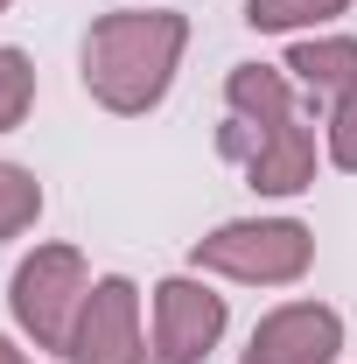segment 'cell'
I'll return each mask as SVG.
<instances>
[{"label": "cell", "instance_id": "obj_5", "mask_svg": "<svg viewBox=\"0 0 357 364\" xmlns=\"http://www.w3.org/2000/svg\"><path fill=\"white\" fill-rule=\"evenodd\" d=\"M280 70L329 105V168L357 176V36H302Z\"/></svg>", "mask_w": 357, "mask_h": 364}, {"label": "cell", "instance_id": "obj_7", "mask_svg": "<svg viewBox=\"0 0 357 364\" xmlns=\"http://www.w3.org/2000/svg\"><path fill=\"white\" fill-rule=\"evenodd\" d=\"M63 364H147V336H140V287L127 273L91 280L78 329L63 343Z\"/></svg>", "mask_w": 357, "mask_h": 364}, {"label": "cell", "instance_id": "obj_1", "mask_svg": "<svg viewBox=\"0 0 357 364\" xmlns=\"http://www.w3.org/2000/svg\"><path fill=\"white\" fill-rule=\"evenodd\" d=\"M224 105H231V119L218 127L224 161H238L260 196H302L315 182L322 147H315V127L294 112L287 70H273V63H238V70L224 77Z\"/></svg>", "mask_w": 357, "mask_h": 364}, {"label": "cell", "instance_id": "obj_13", "mask_svg": "<svg viewBox=\"0 0 357 364\" xmlns=\"http://www.w3.org/2000/svg\"><path fill=\"white\" fill-rule=\"evenodd\" d=\"M7 7H14V0H0V14H7Z\"/></svg>", "mask_w": 357, "mask_h": 364}, {"label": "cell", "instance_id": "obj_3", "mask_svg": "<svg viewBox=\"0 0 357 364\" xmlns=\"http://www.w3.org/2000/svg\"><path fill=\"white\" fill-rule=\"evenodd\" d=\"M189 267L245 287H294L315 267V231L302 218H231L189 245Z\"/></svg>", "mask_w": 357, "mask_h": 364}, {"label": "cell", "instance_id": "obj_9", "mask_svg": "<svg viewBox=\"0 0 357 364\" xmlns=\"http://www.w3.org/2000/svg\"><path fill=\"white\" fill-rule=\"evenodd\" d=\"M336 14H351V0H245V28H260V36H302Z\"/></svg>", "mask_w": 357, "mask_h": 364}, {"label": "cell", "instance_id": "obj_10", "mask_svg": "<svg viewBox=\"0 0 357 364\" xmlns=\"http://www.w3.org/2000/svg\"><path fill=\"white\" fill-rule=\"evenodd\" d=\"M36 218H43V182L28 168H14V161H0V245L21 238Z\"/></svg>", "mask_w": 357, "mask_h": 364}, {"label": "cell", "instance_id": "obj_11", "mask_svg": "<svg viewBox=\"0 0 357 364\" xmlns=\"http://www.w3.org/2000/svg\"><path fill=\"white\" fill-rule=\"evenodd\" d=\"M28 112H36V63L0 43V134H14Z\"/></svg>", "mask_w": 357, "mask_h": 364}, {"label": "cell", "instance_id": "obj_2", "mask_svg": "<svg viewBox=\"0 0 357 364\" xmlns=\"http://www.w3.org/2000/svg\"><path fill=\"white\" fill-rule=\"evenodd\" d=\"M182 49H189V14H176V7H112V14H98L85 36L91 105H105L112 119L154 112L182 70Z\"/></svg>", "mask_w": 357, "mask_h": 364}, {"label": "cell", "instance_id": "obj_4", "mask_svg": "<svg viewBox=\"0 0 357 364\" xmlns=\"http://www.w3.org/2000/svg\"><path fill=\"white\" fill-rule=\"evenodd\" d=\"M91 294V273L78 245H36L14 280H7V309H14V329L36 343V350H63L70 329H78V309Z\"/></svg>", "mask_w": 357, "mask_h": 364}, {"label": "cell", "instance_id": "obj_8", "mask_svg": "<svg viewBox=\"0 0 357 364\" xmlns=\"http://www.w3.org/2000/svg\"><path fill=\"white\" fill-rule=\"evenodd\" d=\"M343 358V316L329 301H280L273 316H260L252 350L238 364H336Z\"/></svg>", "mask_w": 357, "mask_h": 364}, {"label": "cell", "instance_id": "obj_12", "mask_svg": "<svg viewBox=\"0 0 357 364\" xmlns=\"http://www.w3.org/2000/svg\"><path fill=\"white\" fill-rule=\"evenodd\" d=\"M0 364H28V350H14V336H0Z\"/></svg>", "mask_w": 357, "mask_h": 364}, {"label": "cell", "instance_id": "obj_6", "mask_svg": "<svg viewBox=\"0 0 357 364\" xmlns=\"http://www.w3.org/2000/svg\"><path fill=\"white\" fill-rule=\"evenodd\" d=\"M224 322V294H211L196 273H169V280H154V350L147 364H203L218 350Z\"/></svg>", "mask_w": 357, "mask_h": 364}]
</instances>
